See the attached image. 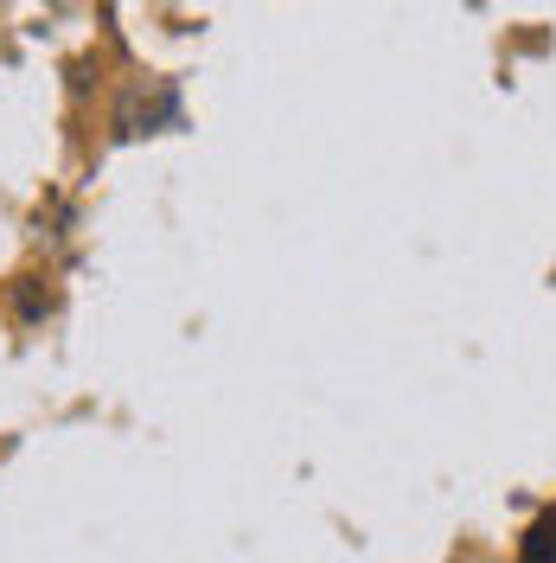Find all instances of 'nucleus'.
<instances>
[{
    "instance_id": "obj_1",
    "label": "nucleus",
    "mask_w": 556,
    "mask_h": 563,
    "mask_svg": "<svg viewBox=\"0 0 556 563\" xmlns=\"http://www.w3.org/2000/svg\"><path fill=\"white\" fill-rule=\"evenodd\" d=\"M524 563H556V512L531 526V544H524Z\"/></svg>"
}]
</instances>
